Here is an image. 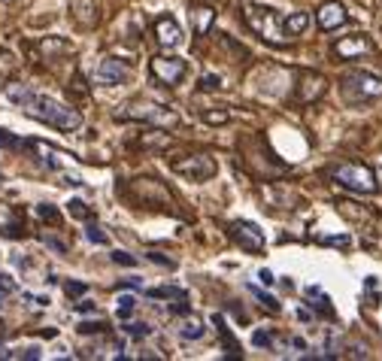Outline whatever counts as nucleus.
<instances>
[{
    "instance_id": "obj_37",
    "label": "nucleus",
    "mask_w": 382,
    "mask_h": 361,
    "mask_svg": "<svg viewBox=\"0 0 382 361\" xmlns=\"http://www.w3.org/2000/svg\"><path fill=\"white\" fill-rule=\"evenodd\" d=\"M6 4H16V0H6Z\"/></svg>"
},
{
    "instance_id": "obj_20",
    "label": "nucleus",
    "mask_w": 382,
    "mask_h": 361,
    "mask_svg": "<svg viewBox=\"0 0 382 361\" xmlns=\"http://www.w3.org/2000/svg\"><path fill=\"white\" fill-rule=\"evenodd\" d=\"M179 337L183 340H200L204 337V322H200V319H188V322L183 325V331H179Z\"/></svg>"
},
{
    "instance_id": "obj_9",
    "label": "nucleus",
    "mask_w": 382,
    "mask_h": 361,
    "mask_svg": "<svg viewBox=\"0 0 382 361\" xmlns=\"http://www.w3.org/2000/svg\"><path fill=\"white\" fill-rule=\"evenodd\" d=\"M246 18H249V25H252L261 37L270 39V43H276V46L285 43V37L276 31V16H273V9H258V6H252V13H249Z\"/></svg>"
},
{
    "instance_id": "obj_12",
    "label": "nucleus",
    "mask_w": 382,
    "mask_h": 361,
    "mask_svg": "<svg viewBox=\"0 0 382 361\" xmlns=\"http://www.w3.org/2000/svg\"><path fill=\"white\" fill-rule=\"evenodd\" d=\"M155 37H158L161 46L176 49L179 43H183V27H179V22H176L173 16H161L158 22H155Z\"/></svg>"
},
{
    "instance_id": "obj_29",
    "label": "nucleus",
    "mask_w": 382,
    "mask_h": 361,
    "mask_svg": "<svg viewBox=\"0 0 382 361\" xmlns=\"http://www.w3.org/2000/svg\"><path fill=\"white\" fill-rule=\"evenodd\" d=\"M130 337H149V325H125Z\"/></svg>"
},
{
    "instance_id": "obj_11",
    "label": "nucleus",
    "mask_w": 382,
    "mask_h": 361,
    "mask_svg": "<svg viewBox=\"0 0 382 361\" xmlns=\"http://www.w3.org/2000/svg\"><path fill=\"white\" fill-rule=\"evenodd\" d=\"M334 52H337L340 58H361V55H370V52H374V43H370L367 34H352V37L337 39Z\"/></svg>"
},
{
    "instance_id": "obj_4",
    "label": "nucleus",
    "mask_w": 382,
    "mask_h": 361,
    "mask_svg": "<svg viewBox=\"0 0 382 361\" xmlns=\"http://www.w3.org/2000/svg\"><path fill=\"white\" fill-rule=\"evenodd\" d=\"M122 118H140V122H155V125H170L173 128L179 122V116L173 113V109H164V106H155V104H130L125 106Z\"/></svg>"
},
{
    "instance_id": "obj_21",
    "label": "nucleus",
    "mask_w": 382,
    "mask_h": 361,
    "mask_svg": "<svg viewBox=\"0 0 382 361\" xmlns=\"http://www.w3.org/2000/svg\"><path fill=\"white\" fill-rule=\"evenodd\" d=\"M149 298H176V300H185L183 288H173V286H164V288H149L146 292Z\"/></svg>"
},
{
    "instance_id": "obj_32",
    "label": "nucleus",
    "mask_w": 382,
    "mask_h": 361,
    "mask_svg": "<svg viewBox=\"0 0 382 361\" xmlns=\"http://www.w3.org/2000/svg\"><path fill=\"white\" fill-rule=\"evenodd\" d=\"M39 216H43V219H49V222H58V213H55V209L49 207V204H43V207H39Z\"/></svg>"
},
{
    "instance_id": "obj_18",
    "label": "nucleus",
    "mask_w": 382,
    "mask_h": 361,
    "mask_svg": "<svg viewBox=\"0 0 382 361\" xmlns=\"http://www.w3.org/2000/svg\"><path fill=\"white\" fill-rule=\"evenodd\" d=\"M4 92H6V97L9 100H13V104H18V106H25L27 104V100H31V88H27V85H22V82H9L6 88H4Z\"/></svg>"
},
{
    "instance_id": "obj_28",
    "label": "nucleus",
    "mask_w": 382,
    "mask_h": 361,
    "mask_svg": "<svg viewBox=\"0 0 382 361\" xmlns=\"http://www.w3.org/2000/svg\"><path fill=\"white\" fill-rule=\"evenodd\" d=\"M113 262H116V264H128V267H134V264H137V258H134V255H128V252H113Z\"/></svg>"
},
{
    "instance_id": "obj_5",
    "label": "nucleus",
    "mask_w": 382,
    "mask_h": 361,
    "mask_svg": "<svg viewBox=\"0 0 382 361\" xmlns=\"http://www.w3.org/2000/svg\"><path fill=\"white\" fill-rule=\"evenodd\" d=\"M149 70H152V76L158 79V82L176 85V82H183V76H185L188 64H185V58H167V55H158V58H152Z\"/></svg>"
},
{
    "instance_id": "obj_1",
    "label": "nucleus",
    "mask_w": 382,
    "mask_h": 361,
    "mask_svg": "<svg viewBox=\"0 0 382 361\" xmlns=\"http://www.w3.org/2000/svg\"><path fill=\"white\" fill-rule=\"evenodd\" d=\"M22 109H27V116L39 118V122L58 128V131H76V128H82V116L73 106H64L61 100L46 97V94H31V100Z\"/></svg>"
},
{
    "instance_id": "obj_16",
    "label": "nucleus",
    "mask_w": 382,
    "mask_h": 361,
    "mask_svg": "<svg viewBox=\"0 0 382 361\" xmlns=\"http://www.w3.org/2000/svg\"><path fill=\"white\" fill-rule=\"evenodd\" d=\"M307 27H309V13H295V16H288L283 22V34L285 37H297V34H304Z\"/></svg>"
},
{
    "instance_id": "obj_22",
    "label": "nucleus",
    "mask_w": 382,
    "mask_h": 361,
    "mask_svg": "<svg viewBox=\"0 0 382 361\" xmlns=\"http://www.w3.org/2000/svg\"><path fill=\"white\" fill-rule=\"evenodd\" d=\"M204 122L207 125H228L230 122V113H228V109H207Z\"/></svg>"
},
{
    "instance_id": "obj_10",
    "label": "nucleus",
    "mask_w": 382,
    "mask_h": 361,
    "mask_svg": "<svg viewBox=\"0 0 382 361\" xmlns=\"http://www.w3.org/2000/svg\"><path fill=\"white\" fill-rule=\"evenodd\" d=\"M316 22L321 31H337V27H343L349 22L343 4H337V0H331V4H321L319 13H316Z\"/></svg>"
},
{
    "instance_id": "obj_6",
    "label": "nucleus",
    "mask_w": 382,
    "mask_h": 361,
    "mask_svg": "<svg viewBox=\"0 0 382 361\" xmlns=\"http://www.w3.org/2000/svg\"><path fill=\"white\" fill-rule=\"evenodd\" d=\"M173 170L188 176V179H197V183H207L209 176H216V161L209 155H191V158H179V161H173Z\"/></svg>"
},
{
    "instance_id": "obj_19",
    "label": "nucleus",
    "mask_w": 382,
    "mask_h": 361,
    "mask_svg": "<svg viewBox=\"0 0 382 361\" xmlns=\"http://www.w3.org/2000/svg\"><path fill=\"white\" fill-rule=\"evenodd\" d=\"M39 49H43L46 58H52L55 52H70V49H73V43H67V39H58V37H46L43 43H39Z\"/></svg>"
},
{
    "instance_id": "obj_13",
    "label": "nucleus",
    "mask_w": 382,
    "mask_h": 361,
    "mask_svg": "<svg viewBox=\"0 0 382 361\" xmlns=\"http://www.w3.org/2000/svg\"><path fill=\"white\" fill-rule=\"evenodd\" d=\"M70 9H73V18L82 27H94L97 25V6H94V0H70Z\"/></svg>"
},
{
    "instance_id": "obj_34",
    "label": "nucleus",
    "mask_w": 382,
    "mask_h": 361,
    "mask_svg": "<svg viewBox=\"0 0 382 361\" xmlns=\"http://www.w3.org/2000/svg\"><path fill=\"white\" fill-rule=\"evenodd\" d=\"M106 325L104 322H97V325H88V322H82V325H79V331H82V334H92V331H104Z\"/></svg>"
},
{
    "instance_id": "obj_31",
    "label": "nucleus",
    "mask_w": 382,
    "mask_h": 361,
    "mask_svg": "<svg viewBox=\"0 0 382 361\" xmlns=\"http://www.w3.org/2000/svg\"><path fill=\"white\" fill-rule=\"evenodd\" d=\"M149 262H155V264H167V267H176V262H170V258H164L161 252H149Z\"/></svg>"
},
{
    "instance_id": "obj_2",
    "label": "nucleus",
    "mask_w": 382,
    "mask_h": 361,
    "mask_svg": "<svg viewBox=\"0 0 382 361\" xmlns=\"http://www.w3.org/2000/svg\"><path fill=\"white\" fill-rule=\"evenodd\" d=\"M343 97L349 104H370V100L382 97V79L364 70H352L343 76Z\"/></svg>"
},
{
    "instance_id": "obj_24",
    "label": "nucleus",
    "mask_w": 382,
    "mask_h": 361,
    "mask_svg": "<svg viewBox=\"0 0 382 361\" xmlns=\"http://www.w3.org/2000/svg\"><path fill=\"white\" fill-rule=\"evenodd\" d=\"M88 240H92V243H100V246H106V243H109V237H106L97 225H88Z\"/></svg>"
},
{
    "instance_id": "obj_17",
    "label": "nucleus",
    "mask_w": 382,
    "mask_h": 361,
    "mask_svg": "<svg viewBox=\"0 0 382 361\" xmlns=\"http://www.w3.org/2000/svg\"><path fill=\"white\" fill-rule=\"evenodd\" d=\"M191 16H195V18H197V22H195V31H197V37H204V34L209 31V25H213V22H216V13H213V9H209V6L191 9Z\"/></svg>"
},
{
    "instance_id": "obj_30",
    "label": "nucleus",
    "mask_w": 382,
    "mask_h": 361,
    "mask_svg": "<svg viewBox=\"0 0 382 361\" xmlns=\"http://www.w3.org/2000/svg\"><path fill=\"white\" fill-rule=\"evenodd\" d=\"M255 346H273V337L267 334V331H255Z\"/></svg>"
},
{
    "instance_id": "obj_33",
    "label": "nucleus",
    "mask_w": 382,
    "mask_h": 361,
    "mask_svg": "<svg viewBox=\"0 0 382 361\" xmlns=\"http://www.w3.org/2000/svg\"><path fill=\"white\" fill-rule=\"evenodd\" d=\"M0 292H16V283L6 274H0Z\"/></svg>"
},
{
    "instance_id": "obj_35",
    "label": "nucleus",
    "mask_w": 382,
    "mask_h": 361,
    "mask_svg": "<svg viewBox=\"0 0 382 361\" xmlns=\"http://www.w3.org/2000/svg\"><path fill=\"white\" fill-rule=\"evenodd\" d=\"M258 279H261V283H264V286H273V283H276L270 270H261V274H258Z\"/></svg>"
},
{
    "instance_id": "obj_8",
    "label": "nucleus",
    "mask_w": 382,
    "mask_h": 361,
    "mask_svg": "<svg viewBox=\"0 0 382 361\" xmlns=\"http://www.w3.org/2000/svg\"><path fill=\"white\" fill-rule=\"evenodd\" d=\"M128 79H130V67L125 61H118V58H106V61L97 67V73H94V82L104 85V88L122 85V82H128Z\"/></svg>"
},
{
    "instance_id": "obj_23",
    "label": "nucleus",
    "mask_w": 382,
    "mask_h": 361,
    "mask_svg": "<svg viewBox=\"0 0 382 361\" xmlns=\"http://www.w3.org/2000/svg\"><path fill=\"white\" fill-rule=\"evenodd\" d=\"M134 307H137V300L130 298V295H122V298H118V307H116L118 319H128L130 313H134Z\"/></svg>"
},
{
    "instance_id": "obj_27",
    "label": "nucleus",
    "mask_w": 382,
    "mask_h": 361,
    "mask_svg": "<svg viewBox=\"0 0 382 361\" xmlns=\"http://www.w3.org/2000/svg\"><path fill=\"white\" fill-rule=\"evenodd\" d=\"M218 85H222V79L213 76V73H207L204 79H200V88H204V92H213V88H218Z\"/></svg>"
},
{
    "instance_id": "obj_15",
    "label": "nucleus",
    "mask_w": 382,
    "mask_h": 361,
    "mask_svg": "<svg viewBox=\"0 0 382 361\" xmlns=\"http://www.w3.org/2000/svg\"><path fill=\"white\" fill-rule=\"evenodd\" d=\"M27 146L37 149V152L43 155V161H46L49 167H55V170L64 164V158H70L67 152H61V149H55L52 143H43V140H31V143H27Z\"/></svg>"
},
{
    "instance_id": "obj_3",
    "label": "nucleus",
    "mask_w": 382,
    "mask_h": 361,
    "mask_svg": "<svg viewBox=\"0 0 382 361\" xmlns=\"http://www.w3.org/2000/svg\"><path fill=\"white\" fill-rule=\"evenodd\" d=\"M334 183L349 188V192H358V195H376V173L364 164H340L334 167Z\"/></svg>"
},
{
    "instance_id": "obj_25",
    "label": "nucleus",
    "mask_w": 382,
    "mask_h": 361,
    "mask_svg": "<svg viewBox=\"0 0 382 361\" xmlns=\"http://www.w3.org/2000/svg\"><path fill=\"white\" fill-rule=\"evenodd\" d=\"M70 216H73V219H88V209H85V204H82V200H70Z\"/></svg>"
},
{
    "instance_id": "obj_26",
    "label": "nucleus",
    "mask_w": 382,
    "mask_h": 361,
    "mask_svg": "<svg viewBox=\"0 0 382 361\" xmlns=\"http://www.w3.org/2000/svg\"><path fill=\"white\" fill-rule=\"evenodd\" d=\"M64 292H67V298H79V295L88 292V286H85V283H67Z\"/></svg>"
},
{
    "instance_id": "obj_7",
    "label": "nucleus",
    "mask_w": 382,
    "mask_h": 361,
    "mask_svg": "<svg viewBox=\"0 0 382 361\" xmlns=\"http://www.w3.org/2000/svg\"><path fill=\"white\" fill-rule=\"evenodd\" d=\"M230 237H234V243L240 249H246V252H261V249H264V231L255 222H246V219L230 225Z\"/></svg>"
},
{
    "instance_id": "obj_36",
    "label": "nucleus",
    "mask_w": 382,
    "mask_h": 361,
    "mask_svg": "<svg viewBox=\"0 0 382 361\" xmlns=\"http://www.w3.org/2000/svg\"><path fill=\"white\" fill-rule=\"evenodd\" d=\"M0 146H16V140L9 137L6 131H0Z\"/></svg>"
},
{
    "instance_id": "obj_14",
    "label": "nucleus",
    "mask_w": 382,
    "mask_h": 361,
    "mask_svg": "<svg viewBox=\"0 0 382 361\" xmlns=\"http://www.w3.org/2000/svg\"><path fill=\"white\" fill-rule=\"evenodd\" d=\"M300 104H309V100H316V97H321L325 94V79H321L319 73H307L304 79H300Z\"/></svg>"
}]
</instances>
